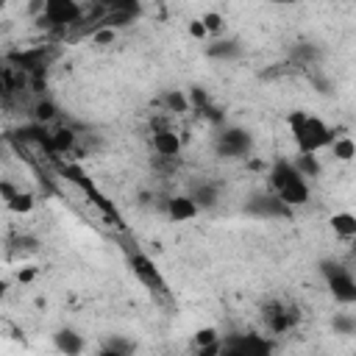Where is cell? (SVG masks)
I'll return each instance as SVG.
<instances>
[{
    "instance_id": "7c38bea8",
    "label": "cell",
    "mask_w": 356,
    "mask_h": 356,
    "mask_svg": "<svg viewBox=\"0 0 356 356\" xmlns=\"http://www.w3.org/2000/svg\"><path fill=\"white\" fill-rule=\"evenodd\" d=\"M192 339H195V345L200 348V353H214V350H217V342H220V334H217V328L206 325V328H197Z\"/></svg>"
},
{
    "instance_id": "603a6c76",
    "label": "cell",
    "mask_w": 356,
    "mask_h": 356,
    "mask_svg": "<svg viewBox=\"0 0 356 356\" xmlns=\"http://www.w3.org/2000/svg\"><path fill=\"white\" fill-rule=\"evenodd\" d=\"M0 192H3V200L8 203V200H11V197H14L17 192H19V189H14V186H11L8 181H3V184H0Z\"/></svg>"
},
{
    "instance_id": "7402d4cb",
    "label": "cell",
    "mask_w": 356,
    "mask_h": 356,
    "mask_svg": "<svg viewBox=\"0 0 356 356\" xmlns=\"http://www.w3.org/2000/svg\"><path fill=\"white\" fill-rule=\"evenodd\" d=\"M33 278H36V267H25V270L17 273V281H19V284H31Z\"/></svg>"
},
{
    "instance_id": "6da1fadb",
    "label": "cell",
    "mask_w": 356,
    "mask_h": 356,
    "mask_svg": "<svg viewBox=\"0 0 356 356\" xmlns=\"http://www.w3.org/2000/svg\"><path fill=\"white\" fill-rule=\"evenodd\" d=\"M295 136V145H298V153H317L323 147H331L334 142V131L320 120V117H306V122L292 134Z\"/></svg>"
},
{
    "instance_id": "cb8c5ba5",
    "label": "cell",
    "mask_w": 356,
    "mask_h": 356,
    "mask_svg": "<svg viewBox=\"0 0 356 356\" xmlns=\"http://www.w3.org/2000/svg\"><path fill=\"white\" fill-rule=\"evenodd\" d=\"M189 100H192L195 106H203V103H206V92H203V89H192V95H189Z\"/></svg>"
},
{
    "instance_id": "4fadbf2b",
    "label": "cell",
    "mask_w": 356,
    "mask_h": 356,
    "mask_svg": "<svg viewBox=\"0 0 356 356\" xmlns=\"http://www.w3.org/2000/svg\"><path fill=\"white\" fill-rule=\"evenodd\" d=\"M292 164L298 167V172H300L303 178H314V175H320V161H317L314 153H298V159H295Z\"/></svg>"
},
{
    "instance_id": "8992f818",
    "label": "cell",
    "mask_w": 356,
    "mask_h": 356,
    "mask_svg": "<svg viewBox=\"0 0 356 356\" xmlns=\"http://www.w3.org/2000/svg\"><path fill=\"white\" fill-rule=\"evenodd\" d=\"M131 267H134V273H136V278L145 284V286H153V289H164V284H161V275H159V270H156V264L147 259V256H142V253H136L134 259H131Z\"/></svg>"
},
{
    "instance_id": "8fae6325",
    "label": "cell",
    "mask_w": 356,
    "mask_h": 356,
    "mask_svg": "<svg viewBox=\"0 0 356 356\" xmlns=\"http://www.w3.org/2000/svg\"><path fill=\"white\" fill-rule=\"evenodd\" d=\"M47 145L53 153H70L75 147V134L70 128H56L50 136H47Z\"/></svg>"
},
{
    "instance_id": "d6986e66",
    "label": "cell",
    "mask_w": 356,
    "mask_h": 356,
    "mask_svg": "<svg viewBox=\"0 0 356 356\" xmlns=\"http://www.w3.org/2000/svg\"><path fill=\"white\" fill-rule=\"evenodd\" d=\"M92 42H95V44H100V47H106V44H114V42H117V28H108V25H97V28L92 31Z\"/></svg>"
},
{
    "instance_id": "5b68a950",
    "label": "cell",
    "mask_w": 356,
    "mask_h": 356,
    "mask_svg": "<svg viewBox=\"0 0 356 356\" xmlns=\"http://www.w3.org/2000/svg\"><path fill=\"white\" fill-rule=\"evenodd\" d=\"M328 286H331V292L339 303H356V281H353L350 273L334 270V275L328 278Z\"/></svg>"
},
{
    "instance_id": "ba28073f",
    "label": "cell",
    "mask_w": 356,
    "mask_h": 356,
    "mask_svg": "<svg viewBox=\"0 0 356 356\" xmlns=\"http://www.w3.org/2000/svg\"><path fill=\"white\" fill-rule=\"evenodd\" d=\"M248 145H250V139L245 131H225L220 136V153H225V156H245Z\"/></svg>"
},
{
    "instance_id": "7a4b0ae2",
    "label": "cell",
    "mask_w": 356,
    "mask_h": 356,
    "mask_svg": "<svg viewBox=\"0 0 356 356\" xmlns=\"http://www.w3.org/2000/svg\"><path fill=\"white\" fill-rule=\"evenodd\" d=\"M83 17V8L78 0H42V22L67 28Z\"/></svg>"
},
{
    "instance_id": "3957f363",
    "label": "cell",
    "mask_w": 356,
    "mask_h": 356,
    "mask_svg": "<svg viewBox=\"0 0 356 356\" xmlns=\"http://www.w3.org/2000/svg\"><path fill=\"white\" fill-rule=\"evenodd\" d=\"M275 195H278V200H281L284 206H303V203L309 200V184H306V178L298 172V175H292Z\"/></svg>"
},
{
    "instance_id": "30bf717a",
    "label": "cell",
    "mask_w": 356,
    "mask_h": 356,
    "mask_svg": "<svg viewBox=\"0 0 356 356\" xmlns=\"http://www.w3.org/2000/svg\"><path fill=\"white\" fill-rule=\"evenodd\" d=\"M331 153H334L337 161H353V159H356V139H350L348 134L334 136V142H331Z\"/></svg>"
},
{
    "instance_id": "d4e9b609",
    "label": "cell",
    "mask_w": 356,
    "mask_h": 356,
    "mask_svg": "<svg viewBox=\"0 0 356 356\" xmlns=\"http://www.w3.org/2000/svg\"><path fill=\"white\" fill-rule=\"evenodd\" d=\"M273 3H278V6H295V3H300V0H273Z\"/></svg>"
},
{
    "instance_id": "9c48e42d",
    "label": "cell",
    "mask_w": 356,
    "mask_h": 356,
    "mask_svg": "<svg viewBox=\"0 0 356 356\" xmlns=\"http://www.w3.org/2000/svg\"><path fill=\"white\" fill-rule=\"evenodd\" d=\"M328 225H331V231H334L339 239H356V214H350V211H337V214H331Z\"/></svg>"
},
{
    "instance_id": "2e32d148",
    "label": "cell",
    "mask_w": 356,
    "mask_h": 356,
    "mask_svg": "<svg viewBox=\"0 0 356 356\" xmlns=\"http://www.w3.org/2000/svg\"><path fill=\"white\" fill-rule=\"evenodd\" d=\"M164 103H167V108L175 111V114H184V111H189V106H192V100H189L181 89H170V92L164 95Z\"/></svg>"
},
{
    "instance_id": "44dd1931",
    "label": "cell",
    "mask_w": 356,
    "mask_h": 356,
    "mask_svg": "<svg viewBox=\"0 0 356 356\" xmlns=\"http://www.w3.org/2000/svg\"><path fill=\"white\" fill-rule=\"evenodd\" d=\"M306 117H309L306 111H289V117H286V125H289V134H295V131H298V128H300V125L306 122Z\"/></svg>"
},
{
    "instance_id": "ffe728a7",
    "label": "cell",
    "mask_w": 356,
    "mask_h": 356,
    "mask_svg": "<svg viewBox=\"0 0 356 356\" xmlns=\"http://www.w3.org/2000/svg\"><path fill=\"white\" fill-rule=\"evenodd\" d=\"M186 31H189V36H192V39H197V42H203V39L209 36V31H206V25H203V19H189V25H186Z\"/></svg>"
},
{
    "instance_id": "9a60e30c",
    "label": "cell",
    "mask_w": 356,
    "mask_h": 356,
    "mask_svg": "<svg viewBox=\"0 0 356 356\" xmlns=\"http://www.w3.org/2000/svg\"><path fill=\"white\" fill-rule=\"evenodd\" d=\"M56 348L67 350V353H81L83 350V339L78 334H72V331H61V334H56Z\"/></svg>"
},
{
    "instance_id": "52a82bcc",
    "label": "cell",
    "mask_w": 356,
    "mask_h": 356,
    "mask_svg": "<svg viewBox=\"0 0 356 356\" xmlns=\"http://www.w3.org/2000/svg\"><path fill=\"white\" fill-rule=\"evenodd\" d=\"M181 145H184L181 136L175 131H170V128H161V131L153 134V150L159 156H164V159H175L181 153Z\"/></svg>"
},
{
    "instance_id": "ac0fdd59",
    "label": "cell",
    "mask_w": 356,
    "mask_h": 356,
    "mask_svg": "<svg viewBox=\"0 0 356 356\" xmlns=\"http://www.w3.org/2000/svg\"><path fill=\"white\" fill-rule=\"evenodd\" d=\"M200 19H203V25H206L209 36H217V33H222V28H225V19H222V14H220V11H206Z\"/></svg>"
},
{
    "instance_id": "5bb4252c",
    "label": "cell",
    "mask_w": 356,
    "mask_h": 356,
    "mask_svg": "<svg viewBox=\"0 0 356 356\" xmlns=\"http://www.w3.org/2000/svg\"><path fill=\"white\" fill-rule=\"evenodd\" d=\"M33 206H36V200H33V195L31 192H17L8 203H6V209L8 211H14V214H28V211H33Z\"/></svg>"
},
{
    "instance_id": "e0dca14e",
    "label": "cell",
    "mask_w": 356,
    "mask_h": 356,
    "mask_svg": "<svg viewBox=\"0 0 356 356\" xmlns=\"http://www.w3.org/2000/svg\"><path fill=\"white\" fill-rule=\"evenodd\" d=\"M56 114H58V108H56L53 100H39V103L33 106V120H36V122H50Z\"/></svg>"
},
{
    "instance_id": "277c9868",
    "label": "cell",
    "mask_w": 356,
    "mask_h": 356,
    "mask_svg": "<svg viewBox=\"0 0 356 356\" xmlns=\"http://www.w3.org/2000/svg\"><path fill=\"white\" fill-rule=\"evenodd\" d=\"M197 211H200L197 209V200L189 197V195H172L167 200V217L172 222H189V220L197 217Z\"/></svg>"
}]
</instances>
